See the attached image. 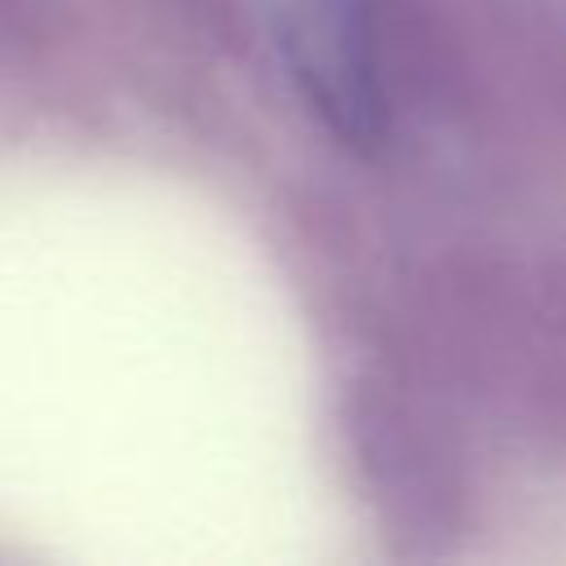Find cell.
I'll return each mask as SVG.
<instances>
[{
  "label": "cell",
  "instance_id": "6da1fadb",
  "mask_svg": "<svg viewBox=\"0 0 566 566\" xmlns=\"http://www.w3.org/2000/svg\"><path fill=\"white\" fill-rule=\"evenodd\" d=\"M274 40L296 97L358 155L389 142L380 0H274Z\"/></svg>",
  "mask_w": 566,
  "mask_h": 566
}]
</instances>
